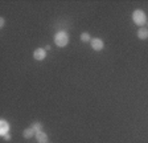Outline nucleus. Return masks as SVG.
Wrapping results in <instances>:
<instances>
[{
    "label": "nucleus",
    "mask_w": 148,
    "mask_h": 143,
    "mask_svg": "<svg viewBox=\"0 0 148 143\" xmlns=\"http://www.w3.org/2000/svg\"><path fill=\"white\" fill-rule=\"evenodd\" d=\"M54 44L60 48H64L69 44V34L65 31H60L54 36Z\"/></svg>",
    "instance_id": "obj_1"
},
{
    "label": "nucleus",
    "mask_w": 148,
    "mask_h": 143,
    "mask_svg": "<svg viewBox=\"0 0 148 143\" xmlns=\"http://www.w3.org/2000/svg\"><path fill=\"white\" fill-rule=\"evenodd\" d=\"M132 20H134V23H135L136 25H139V27H143V25H145V23H147V16H145L144 11H142V10L134 11Z\"/></svg>",
    "instance_id": "obj_2"
},
{
    "label": "nucleus",
    "mask_w": 148,
    "mask_h": 143,
    "mask_svg": "<svg viewBox=\"0 0 148 143\" xmlns=\"http://www.w3.org/2000/svg\"><path fill=\"white\" fill-rule=\"evenodd\" d=\"M90 45H91V48L94 50H97V52H99V50L103 49V47H105V43H103V40L102 38H91V41H90Z\"/></svg>",
    "instance_id": "obj_3"
},
{
    "label": "nucleus",
    "mask_w": 148,
    "mask_h": 143,
    "mask_svg": "<svg viewBox=\"0 0 148 143\" xmlns=\"http://www.w3.org/2000/svg\"><path fill=\"white\" fill-rule=\"evenodd\" d=\"M33 57H34V60H37V61H42V60L46 58V50L42 49V48H37V49L33 52Z\"/></svg>",
    "instance_id": "obj_4"
},
{
    "label": "nucleus",
    "mask_w": 148,
    "mask_h": 143,
    "mask_svg": "<svg viewBox=\"0 0 148 143\" xmlns=\"http://www.w3.org/2000/svg\"><path fill=\"white\" fill-rule=\"evenodd\" d=\"M9 131V124L5 119H0V135L4 137L5 134H8Z\"/></svg>",
    "instance_id": "obj_5"
},
{
    "label": "nucleus",
    "mask_w": 148,
    "mask_h": 143,
    "mask_svg": "<svg viewBox=\"0 0 148 143\" xmlns=\"http://www.w3.org/2000/svg\"><path fill=\"white\" fill-rule=\"evenodd\" d=\"M36 139L38 143H46L48 142V135L44 131H38V133H36Z\"/></svg>",
    "instance_id": "obj_6"
},
{
    "label": "nucleus",
    "mask_w": 148,
    "mask_h": 143,
    "mask_svg": "<svg viewBox=\"0 0 148 143\" xmlns=\"http://www.w3.org/2000/svg\"><path fill=\"white\" fill-rule=\"evenodd\" d=\"M138 37L140 38V40H147V38H148V28H145V27H142V28H139V31H138Z\"/></svg>",
    "instance_id": "obj_7"
},
{
    "label": "nucleus",
    "mask_w": 148,
    "mask_h": 143,
    "mask_svg": "<svg viewBox=\"0 0 148 143\" xmlns=\"http://www.w3.org/2000/svg\"><path fill=\"white\" fill-rule=\"evenodd\" d=\"M33 135H36V131H34L32 127H28V129H25V130L23 131V137H24L25 139H31Z\"/></svg>",
    "instance_id": "obj_8"
},
{
    "label": "nucleus",
    "mask_w": 148,
    "mask_h": 143,
    "mask_svg": "<svg viewBox=\"0 0 148 143\" xmlns=\"http://www.w3.org/2000/svg\"><path fill=\"white\" fill-rule=\"evenodd\" d=\"M32 129H33L36 133H38V131H42V124H41L40 122H34V123L32 124Z\"/></svg>",
    "instance_id": "obj_9"
},
{
    "label": "nucleus",
    "mask_w": 148,
    "mask_h": 143,
    "mask_svg": "<svg viewBox=\"0 0 148 143\" xmlns=\"http://www.w3.org/2000/svg\"><path fill=\"white\" fill-rule=\"evenodd\" d=\"M81 41H82V43H87V41H91V40H90V34L87 33V32H83V33L81 34Z\"/></svg>",
    "instance_id": "obj_10"
},
{
    "label": "nucleus",
    "mask_w": 148,
    "mask_h": 143,
    "mask_svg": "<svg viewBox=\"0 0 148 143\" xmlns=\"http://www.w3.org/2000/svg\"><path fill=\"white\" fill-rule=\"evenodd\" d=\"M4 24H5V20H4L3 17H1V19H0V27L3 28V27H4Z\"/></svg>",
    "instance_id": "obj_11"
},
{
    "label": "nucleus",
    "mask_w": 148,
    "mask_h": 143,
    "mask_svg": "<svg viewBox=\"0 0 148 143\" xmlns=\"http://www.w3.org/2000/svg\"><path fill=\"white\" fill-rule=\"evenodd\" d=\"M4 139H5V140H11V135H9V134H5V135H4Z\"/></svg>",
    "instance_id": "obj_12"
}]
</instances>
